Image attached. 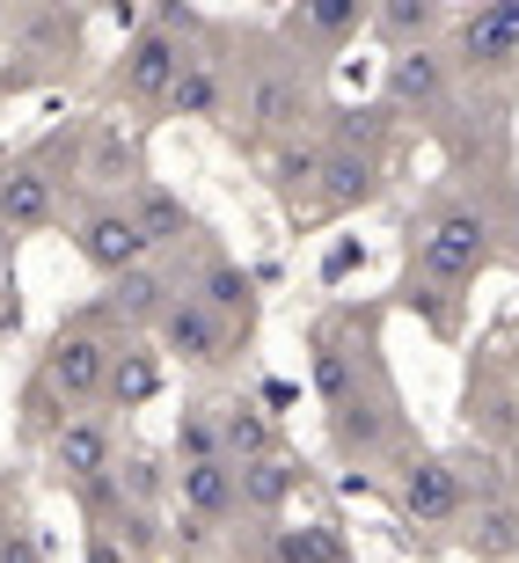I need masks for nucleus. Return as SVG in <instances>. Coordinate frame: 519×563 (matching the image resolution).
Instances as JSON below:
<instances>
[{"label":"nucleus","instance_id":"412c9836","mask_svg":"<svg viewBox=\"0 0 519 563\" xmlns=\"http://www.w3.org/2000/svg\"><path fill=\"white\" fill-rule=\"evenodd\" d=\"M110 314H125V330L132 322H146V330H154V322H162V308L168 300H176V286H168V272H154V264H140V272H125V278H110Z\"/></svg>","mask_w":519,"mask_h":563},{"label":"nucleus","instance_id":"6ab92c4d","mask_svg":"<svg viewBox=\"0 0 519 563\" xmlns=\"http://www.w3.org/2000/svg\"><path fill=\"white\" fill-rule=\"evenodd\" d=\"M212 424H220V461H264V454H278V432H270V418H264V402H256V396L212 402Z\"/></svg>","mask_w":519,"mask_h":563},{"label":"nucleus","instance_id":"ddd939ff","mask_svg":"<svg viewBox=\"0 0 519 563\" xmlns=\"http://www.w3.org/2000/svg\"><path fill=\"white\" fill-rule=\"evenodd\" d=\"M234 468V512H256V520H278L292 498H300V461L264 454V461H228Z\"/></svg>","mask_w":519,"mask_h":563},{"label":"nucleus","instance_id":"9d476101","mask_svg":"<svg viewBox=\"0 0 519 563\" xmlns=\"http://www.w3.org/2000/svg\"><path fill=\"white\" fill-rule=\"evenodd\" d=\"M125 212H132V228H140V242H146V256H162V250H184V242H198V212L176 198L168 184H132V198H125Z\"/></svg>","mask_w":519,"mask_h":563},{"label":"nucleus","instance_id":"b1692460","mask_svg":"<svg viewBox=\"0 0 519 563\" xmlns=\"http://www.w3.org/2000/svg\"><path fill=\"white\" fill-rule=\"evenodd\" d=\"M330 439H336V454H380L388 446V410H380L374 388L352 396L344 410H330Z\"/></svg>","mask_w":519,"mask_h":563},{"label":"nucleus","instance_id":"6e6552de","mask_svg":"<svg viewBox=\"0 0 519 563\" xmlns=\"http://www.w3.org/2000/svg\"><path fill=\"white\" fill-rule=\"evenodd\" d=\"M454 59L468 74H505L519 66V0H490L476 15L454 22Z\"/></svg>","mask_w":519,"mask_h":563},{"label":"nucleus","instance_id":"2f4dec72","mask_svg":"<svg viewBox=\"0 0 519 563\" xmlns=\"http://www.w3.org/2000/svg\"><path fill=\"white\" fill-rule=\"evenodd\" d=\"M118 168H132V146L118 140V132H110V140L96 146V176H103V184H118Z\"/></svg>","mask_w":519,"mask_h":563},{"label":"nucleus","instance_id":"423d86ee","mask_svg":"<svg viewBox=\"0 0 519 563\" xmlns=\"http://www.w3.org/2000/svg\"><path fill=\"white\" fill-rule=\"evenodd\" d=\"M176 66H184V37H176V30H162V22H146L140 37L125 44V59H118L110 88H118L125 103H168Z\"/></svg>","mask_w":519,"mask_h":563},{"label":"nucleus","instance_id":"7ed1b4c3","mask_svg":"<svg viewBox=\"0 0 519 563\" xmlns=\"http://www.w3.org/2000/svg\"><path fill=\"white\" fill-rule=\"evenodd\" d=\"M74 256H81L103 286H110V278H125V272H140V264H154L146 242H140V228H132L125 198H88V206L74 212Z\"/></svg>","mask_w":519,"mask_h":563},{"label":"nucleus","instance_id":"c85d7f7f","mask_svg":"<svg viewBox=\"0 0 519 563\" xmlns=\"http://www.w3.org/2000/svg\"><path fill=\"white\" fill-rule=\"evenodd\" d=\"M512 549H519V505L490 498L476 512V556H512Z\"/></svg>","mask_w":519,"mask_h":563},{"label":"nucleus","instance_id":"a211bd4d","mask_svg":"<svg viewBox=\"0 0 519 563\" xmlns=\"http://www.w3.org/2000/svg\"><path fill=\"white\" fill-rule=\"evenodd\" d=\"M176 505H184L190 527L234 520V468L228 461H190V468H176Z\"/></svg>","mask_w":519,"mask_h":563},{"label":"nucleus","instance_id":"f704fd0d","mask_svg":"<svg viewBox=\"0 0 519 563\" xmlns=\"http://www.w3.org/2000/svg\"><path fill=\"white\" fill-rule=\"evenodd\" d=\"M512 242H519V220H512Z\"/></svg>","mask_w":519,"mask_h":563},{"label":"nucleus","instance_id":"4468645a","mask_svg":"<svg viewBox=\"0 0 519 563\" xmlns=\"http://www.w3.org/2000/svg\"><path fill=\"white\" fill-rule=\"evenodd\" d=\"M250 118L270 140H292V132L308 125V81L292 66H256L250 74Z\"/></svg>","mask_w":519,"mask_h":563},{"label":"nucleus","instance_id":"7c9ffc66","mask_svg":"<svg viewBox=\"0 0 519 563\" xmlns=\"http://www.w3.org/2000/svg\"><path fill=\"white\" fill-rule=\"evenodd\" d=\"M358 264H366V250H358V234H336V242H330V256H322V278H330V286H344V278H352Z\"/></svg>","mask_w":519,"mask_h":563},{"label":"nucleus","instance_id":"f03ea898","mask_svg":"<svg viewBox=\"0 0 519 563\" xmlns=\"http://www.w3.org/2000/svg\"><path fill=\"white\" fill-rule=\"evenodd\" d=\"M490 272V220L476 206H439L417 228V278L424 286H476Z\"/></svg>","mask_w":519,"mask_h":563},{"label":"nucleus","instance_id":"f257e3e1","mask_svg":"<svg viewBox=\"0 0 519 563\" xmlns=\"http://www.w3.org/2000/svg\"><path fill=\"white\" fill-rule=\"evenodd\" d=\"M110 352H118V336L96 330V314L59 322V336L44 344V358H37V374H30V380H37L52 402H66V410H88V402H103Z\"/></svg>","mask_w":519,"mask_h":563},{"label":"nucleus","instance_id":"f8f14e48","mask_svg":"<svg viewBox=\"0 0 519 563\" xmlns=\"http://www.w3.org/2000/svg\"><path fill=\"white\" fill-rule=\"evenodd\" d=\"M454 88V59L417 44V52H395L388 59V110H439Z\"/></svg>","mask_w":519,"mask_h":563},{"label":"nucleus","instance_id":"9b49d317","mask_svg":"<svg viewBox=\"0 0 519 563\" xmlns=\"http://www.w3.org/2000/svg\"><path fill=\"white\" fill-rule=\"evenodd\" d=\"M168 388V366L154 344H140V336H118V352H110V374H103V410H146V402Z\"/></svg>","mask_w":519,"mask_h":563},{"label":"nucleus","instance_id":"2eb2a0df","mask_svg":"<svg viewBox=\"0 0 519 563\" xmlns=\"http://www.w3.org/2000/svg\"><path fill=\"white\" fill-rule=\"evenodd\" d=\"M190 300H206V308L220 314L234 336H250V330H256V278L242 272V264H228V256H206V272H198Z\"/></svg>","mask_w":519,"mask_h":563},{"label":"nucleus","instance_id":"72a5a7b5","mask_svg":"<svg viewBox=\"0 0 519 563\" xmlns=\"http://www.w3.org/2000/svg\"><path fill=\"white\" fill-rule=\"evenodd\" d=\"M0 30H8V8H0Z\"/></svg>","mask_w":519,"mask_h":563},{"label":"nucleus","instance_id":"0eeeda50","mask_svg":"<svg viewBox=\"0 0 519 563\" xmlns=\"http://www.w3.org/2000/svg\"><path fill=\"white\" fill-rule=\"evenodd\" d=\"M59 220V176L37 162V154H22V162H0V242H15V234H37Z\"/></svg>","mask_w":519,"mask_h":563},{"label":"nucleus","instance_id":"bb28decb","mask_svg":"<svg viewBox=\"0 0 519 563\" xmlns=\"http://www.w3.org/2000/svg\"><path fill=\"white\" fill-rule=\"evenodd\" d=\"M270 563H344L330 527H270Z\"/></svg>","mask_w":519,"mask_h":563},{"label":"nucleus","instance_id":"aec40b11","mask_svg":"<svg viewBox=\"0 0 519 563\" xmlns=\"http://www.w3.org/2000/svg\"><path fill=\"white\" fill-rule=\"evenodd\" d=\"M278 30L292 44H344L366 30V0H300V8H286Z\"/></svg>","mask_w":519,"mask_h":563},{"label":"nucleus","instance_id":"4be33fe9","mask_svg":"<svg viewBox=\"0 0 519 563\" xmlns=\"http://www.w3.org/2000/svg\"><path fill=\"white\" fill-rule=\"evenodd\" d=\"M439 22H446V15H439V0H380V8H366V30L388 37V52H417Z\"/></svg>","mask_w":519,"mask_h":563},{"label":"nucleus","instance_id":"cd10ccee","mask_svg":"<svg viewBox=\"0 0 519 563\" xmlns=\"http://www.w3.org/2000/svg\"><path fill=\"white\" fill-rule=\"evenodd\" d=\"M190 461H220L212 402H184V410H176V468H190Z\"/></svg>","mask_w":519,"mask_h":563},{"label":"nucleus","instance_id":"1a4fd4ad","mask_svg":"<svg viewBox=\"0 0 519 563\" xmlns=\"http://www.w3.org/2000/svg\"><path fill=\"white\" fill-rule=\"evenodd\" d=\"M395 505H402V512H410L417 527H446V520H461L468 490H461L454 461H439V454H410V461H402V476H395Z\"/></svg>","mask_w":519,"mask_h":563},{"label":"nucleus","instance_id":"dca6fc26","mask_svg":"<svg viewBox=\"0 0 519 563\" xmlns=\"http://www.w3.org/2000/svg\"><path fill=\"white\" fill-rule=\"evenodd\" d=\"M380 190V154H352V146H322V184H314V206L322 212H352Z\"/></svg>","mask_w":519,"mask_h":563},{"label":"nucleus","instance_id":"a878e982","mask_svg":"<svg viewBox=\"0 0 519 563\" xmlns=\"http://www.w3.org/2000/svg\"><path fill=\"white\" fill-rule=\"evenodd\" d=\"M118 490H125L132 512H154V505L176 490V468H168L162 454H125L118 461Z\"/></svg>","mask_w":519,"mask_h":563},{"label":"nucleus","instance_id":"c756f323","mask_svg":"<svg viewBox=\"0 0 519 563\" xmlns=\"http://www.w3.org/2000/svg\"><path fill=\"white\" fill-rule=\"evenodd\" d=\"M0 563H44V542L22 520H0Z\"/></svg>","mask_w":519,"mask_h":563},{"label":"nucleus","instance_id":"f3484780","mask_svg":"<svg viewBox=\"0 0 519 563\" xmlns=\"http://www.w3.org/2000/svg\"><path fill=\"white\" fill-rule=\"evenodd\" d=\"M308 380L314 396H322V410H344L352 396H366V380H358V352H344V336H336V322H322L308 344Z\"/></svg>","mask_w":519,"mask_h":563},{"label":"nucleus","instance_id":"5701e85b","mask_svg":"<svg viewBox=\"0 0 519 563\" xmlns=\"http://www.w3.org/2000/svg\"><path fill=\"white\" fill-rule=\"evenodd\" d=\"M168 110H176V118H220V110H228V81H220V66L198 59V52H184L176 88H168Z\"/></svg>","mask_w":519,"mask_h":563},{"label":"nucleus","instance_id":"393cba45","mask_svg":"<svg viewBox=\"0 0 519 563\" xmlns=\"http://www.w3.org/2000/svg\"><path fill=\"white\" fill-rule=\"evenodd\" d=\"M270 184L286 190V198H314V184H322V140H278V154H270Z\"/></svg>","mask_w":519,"mask_h":563},{"label":"nucleus","instance_id":"39448f33","mask_svg":"<svg viewBox=\"0 0 519 563\" xmlns=\"http://www.w3.org/2000/svg\"><path fill=\"white\" fill-rule=\"evenodd\" d=\"M154 352H162V358H184V366H220V358L234 352V330L206 308V300L176 292V300L162 308V322H154Z\"/></svg>","mask_w":519,"mask_h":563},{"label":"nucleus","instance_id":"20e7f679","mask_svg":"<svg viewBox=\"0 0 519 563\" xmlns=\"http://www.w3.org/2000/svg\"><path fill=\"white\" fill-rule=\"evenodd\" d=\"M44 461H52V476H59V490H96V483L118 476V432H110L103 410H74V418L59 424V432L44 439Z\"/></svg>","mask_w":519,"mask_h":563},{"label":"nucleus","instance_id":"473e14b6","mask_svg":"<svg viewBox=\"0 0 519 563\" xmlns=\"http://www.w3.org/2000/svg\"><path fill=\"white\" fill-rule=\"evenodd\" d=\"M81 563H132V556H125L118 542H110L103 527H88V542H81Z\"/></svg>","mask_w":519,"mask_h":563}]
</instances>
